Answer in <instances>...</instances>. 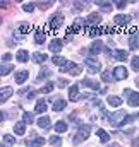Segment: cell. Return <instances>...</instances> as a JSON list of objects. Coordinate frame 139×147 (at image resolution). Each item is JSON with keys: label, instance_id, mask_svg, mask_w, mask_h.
<instances>
[{"label": "cell", "instance_id": "6da1fadb", "mask_svg": "<svg viewBox=\"0 0 139 147\" xmlns=\"http://www.w3.org/2000/svg\"><path fill=\"white\" fill-rule=\"evenodd\" d=\"M89 134H91V128H89V125H79V128H77V132H76V135L72 137V144H81V142H84L88 137H89Z\"/></svg>", "mask_w": 139, "mask_h": 147}, {"label": "cell", "instance_id": "7a4b0ae2", "mask_svg": "<svg viewBox=\"0 0 139 147\" xmlns=\"http://www.w3.org/2000/svg\"><path fill=\"white\" fill-rule=\"evenodd\" d=\"M108 118H110V121H112L113 127H122V125H125V121H127V113H125V111H115V113L110 115Z\"/></svg>", "mask_w": 139, "mask_h": 147}, {"label": "cell", "instance_id": "3957f363", "mask_svg": "<svg viewBox=\"0 0 139 147\" xmlns=\"http://www.w3.org/2000/svg\"><path fill=\"white\" fill-rule=\"evenodd\" d=\"M84 63H86L88 72H89V74H96L100 69H102V63H100L96 58H93V57H88V58L84 60Z\"/></svg>", "mask_w": 139, "mask_h": 147}, {"label": "cell", "instance_id": "277c9868", "mask_svg": "<svg viewBox=\"0 0 139 147\" xmlns=\"http://www.w3.org/2000/svg\"><path fill=\"white\" fill-rule=\"evenodd\" d=\"M60 72H67V74H70V75H79L82 70H81V67H79L77 63H74V62H67V63L60 69Z\"/></svg>", "mask_w": 139, "mask_h": 147}, {"label": "cell", "instance_id": "5b68a950", "mask_svg": "<svg viewBox=\"0 0 139 147\" xmlns=\"http://www.w3.org/2000/svg\"><path fill=\"white\" fill-rule=\"evenodd\" d=\"M64 24V16L62 14H55L52 19H50V22H48V28L52 29V31H55V29H60V26Z\"/></svg>", "mask_w": 139, "mask_h": 147}, {"label": "cell", "instance_id": "8992f818", "mask_svg": "<svg viewBox=\"0 0 139 147\" xmlns=\"http://www.w3.org/2000/svg\"><path fill=\"white\" fill-rule=\"evenodd\" d=\"M125 96H127V103H129V106H139V94L138 92L125 89Z\"/></svg>", "mask_w": 139, "mask_h": 147}, {"label": "cell", "instance_id": "52a82bcc", "mask_svg": "<svg viewBox=\"0 0 139 147\" xmlns=\"http://www.w3.org/2000/svg\"><path fill=\"white\" fill-rule=\"evenodd\" d=\"M127 69L125 67H115V70H113V79L115 80H124V79H127Z\"/></svg>", "mask_w": 139, "mask_h": 147}, {"label": "cell", "instance_id": "ba28073f", "mask_svg": "<svg viewBox=\"0 0 139 147\" xmlns=\"http://www.w3.org/2000/svg\"><path fill=\"white\" fill-rule=\"evenodd\" d=\"M108 55H112L113 58H117V60H120V62H125V60L129 58V53H127L125 50H115V51H108Z\"/></svg>", "mask_w": 139, "mask_h": 147}, {"label": "cell", "instance_id": "9c48e42d", "mask_svg": "<svg viewBox=\"0 0 139 147\" xmlns=\"http://www.w3.org/2000/svg\"><path fill=\"white\" fill-rule=\"evenodd\" d=\"M45 142H46V140H45L43 137H35V139L31 137V139H28V140H26V146H28V147H41Z\"/></svg>", "mask_w": 139, "mask_h": 147}, {"label": "cell", "instance_id": "30bf717a", "mask_svg": "<svg viewBox=\"0 0 139 147\" xmlns=\"http://www.w3.org/2000/svg\"><path fill=\"white\" fill-rule=\"evenodd\" d=\"M48 48H50V51H53V53H60V50H62V41H60V39H53V41L48 45Z\"/></svg>", "mask_w": 139, "mask_h": 147}, {"label": "cell", "instance_id": "8fae6325", "mask_svg": "<svg viewBox=\"0 0 139 147\" xmlns=\"http://www.w3.org/2000/svg\"><path fill=\"white\" fill-rule=\"evenodd\" d=\"M28 77H29V72L28 70H19V72L16 74V82L17 84H24Z\"/></svg>", "mask_w": 139, "mask_h": 147}, {"label": "cell", "instance_id": "7c38bea8", "mask_svg": "<svg viewBox=\"0 0 139 147\" xmlns=\"http://www.w3.org/2000/svg\"><path fill=\"white\" fill-rule=\"evenodd\" d=\"M69 99L70 101H77L79 99V87L77 86H70L69 87Z\"/></svg>", "mask_w": 139, "mask_h": 147}, {"label": "cell", "instance_id": "4fadbf2b", "mask_svg": "<svg viewBox=\"0 0 139 147\" xmlns=\"http://www.w3.org/2000/svg\"><path fill=\"white\" fill-rule=\"evenodd\" d=\"M100 21H102V16H100L98 12L89 14V16H88V19H86V22H88V24H98Z\"/></svg>", "mask_w": 139, "mask_h": 147}, {"label": "cell", "instance_id": "5bb4252c", "mask_svg": "<svg viewBox=\"0 0 139 147\" xmlns=\"http://www.w3.org/2000/svg\"><path fill=\"white\" fill-rule=\"evenodd\" d=\"M129 21H131V16H124V14L113 17V22H115V24H120V26H122V24H127Z\"/></svg>", "mask_w": 139, "mask_h": 147}, {"label": "cell", "instance_id": "9a60e30c", "mask_svg": "<svg viewBox=\"0 0 139 147\" xmlns=\"http://www.w3.org/2000/svg\"><path fill=\"white\" fill-rule=\"evenodd\" d=\"M81 84H82L84 87H89V89H95V91H98V89H100V86H98L95 80L88 79V77H86V79H82V82H81Z\"/></svg>", "mask_w": 139, "mask_h": 147}, {"label": "cell", "instance_id": "2e32d148", "mask_svg": "<svg viewBox=\"0 0 139 147\" xmlns=\"http://www.w3.org/2000/svg\"><path fill=\"white\" fill-rule=\"evenodd\" d=\"M16 58H17L21 63H24V62H28V60H29V55H28V51H26V50H19V51H17V55H16Z\"/></svg>", "mask_w": 139, "mask_h": 147}, {"label": "cell", "instance_id": "e0dca14e", "mask_svg": "<svg viewBox=\"0 0 139 147\" xmlns=\"http://www.w3.org/2000/svg\"><path fill=\"white\" fill-rule=\"evenodd\" d=\"M0 96H2V98H0V101H2V103H5V101H7V99L12 96V87H3Z\"/></svg>", "mask_w": 139, "mask_h": 147}, {"label": "cell", "instance_id": "ac0fdd59", "mask_svg": "<svg viewBox=\"0 0 139 147\" xmlns=\"http://www.w3.org/2000/svg\"><path fill=\"white\" fill-rule=\"evenodd\" d=\"M45 38H46V34H45V31H43V29H36L35 41L38 43V45H41V43H45Z\"/></svg>", "mask_w": 139, "mask_h": 147}, {"label": "cell", "instance_id": "d6986e66", "mask_svg": "<svg viewBox=\"0 0 139 147\" xmlns=\"http://www.w3.org/2000/svg\"><path fill=\"white\" fill-rule=\"evenodd\" d=\"M98 53H102V43H100V41H96V43L89 48V55H91V57H95V55H98Z\"/></svg>", "mask_w": 139, "mask_h": 147}, {"label": "cell", "instance_id": "ffe728a7", "mask_svg": "<svg viewBox=\"0 0 139 147\" xmlns=\"http://www.w3.org/2000/svg\"><path fill=\"white\" fill-rule=\"evenodd\" d=\"M35 111L36 113L46 111V101H45V99H38V103H36V106H35Z\"/></svg>", "mask_w": 139, "mask_h": 147}, {"label": "cell", "instance_id": "44dd1931", "mask_svg": "<svg viewBox=\"0 0 139 147\" xmlns=\"http://www.w3.org/2000/svg\"><path fill=\"white\" fill-rule=\"evenodd\" d=\"M14 132H16L17 135H24V132H26V127H24V123H22V121H17V123L14 125Z\"/></svg>", "mask_w": 139, "mask_h": 147}, {"label": "cell", "instance_id": "7402d4cb", "mask_svg": "<svg viewBox=\"0 0 139 147\" xmlns=\"http://www.w3.org/2000/svg\"><path fill=\"white\" fill-rule=\"evenodd\" d=\"M96 5L100 7V10H102V12H110V10H112V7H113L110 2H96Z\"/></svg>", "mask_w": 139, "mask_h": 147}, {"label": "cell", "instance_id": "603a6c76", "mask_svg": "<svg viewBox=\"0 0 139 147\" xmlns=\"http://www.w3.org/2000/svg\"><path fill=\"white\" fill-rule=\"evenodd\" d=\"M96 135L100 137V142H102V144H106V142L110 140V137H108V134H106L105 130H102V128H100V130H96Z\"/></svg>", "mask_w": 139, "mask_h": 147}, {"label": "cell", "instance_id": "cb8c5ba5", "mask_svg": "<svg viewBox=\"0 0 139 147\" xmlns=\"http://www.w3.org/2000/svg\"><path fill=\"white\" fill-rule=\"evenodd\" d=\"M38 125H40V128H50V118L48 116H41L38 120Z\"/></svg>", "mask_w": 139, "mask_h": 147}, {"label": "cell", "instance_id": "d4e9b609", "mask_svg": "<svg viewBox=\"0 0 139 147\" xmlns=\"http://www.w3.org/2000/svg\"><path fill=\"white\" fill-rule=\"evenodd\" d=\"M129 46H131L132 50L139 48V34H132V36H131V39H129Z\"/></svg>", "mask_w": 139, "mask_h": 147}, {"label": "cell", "instance_id": "484cf974", "mask_svg": "<svg viewBox=\"0 0 139 147\" xmlns=\"http://www.w3.org/2000/svg\"><path fill=\"white\" fill-rule=\"evenodd\" d=\"M67 123L65 121H57V125H55V130L59 132V134H64V132H67Z\"/></svg>", "mask_w": 139, "mask_h": 147}, {"label": "cell", "instance_id": "4316f807", "mask_svg": "<svg viewBox=\"0 0 139 147\" xmlns=\"http://www.w3.org/2000/svg\"><path fill=\"white\" fill-rule=\"evenodd\" d=\"M65 105H67V103H65L64 99H57V101L53 103V111H60V110H64V108H65Z\"/></svg>", "mask_w": 139, "mask_h": 147}, {"label": "cell", "instance_id": "83f0119b", "mask_svg": "<svg viewBox=\"0 0 139 147\" xmlns=\"http://www.w3.org/2000/svg\"><path fill=\"white\" fill-rule=\"evenodd\" d=\"M46 60V55L45 53H33V62L36 63H43Z\"/></svg>", "mask_w": 139, "mask_h": 147}, {"label": "cell", "instance_id": "f1b7e54d", "mask_svg": "<svg viewBox=\"0 0 139 147\" xmlns=\"http://www.w3.org/2000/svg\"><path fill=\"white\" fill-rule=\"evenodd\" d=\"M108 103H110L112 106H120V105H122V99H120L119 96H108Z\"/></svg>", "mask_w": 139, "mask_h": 147}, {"label": "cell", "instance_id": "f546056e", "mask_svg": "<svg viewBox=\"0 0 139 147\" xmlns=\"http://www.w3.org/2000/svg\"><path fill=\"white\" fill-rule=\"evenodd\" d=\"M102 80H103V82H112V80H113V74L110 72V70L102 72Z\"/></svg>", "mask_w": 139, "mask_h": 147}, {"label": "cell", "instance_id": "4dcf8cb0", "mask_svg": "<svg viewBox=\"0 0 139 147\" xmlns=\"http://www.w3.org/2000/svg\"><path fill=\"white\" fill-rule=\"evenodd\" d=\"M50 70L46 69V67H43L41 70H40V74H38V80H43V79H46V77H50Z\"/></svg>", "mask_w": 139, "mask_h": 147}, {"label": "cell", "instance_id": "1f68e13d", "mask_svg": "<svg viewBox=\"0 0 139 147\" xmlns=\"http://www.w3.org/2000/svg\"><path fill=\"white\" fill-rule=\"evenodd\" d=\"M53 63H55V65H59V67L62 69V67L67 63V60H65L64 57H53Z\"/></svg>", "mask_w": 139, "mask_h": 147}, {"label": "cell", "instance_id": "d6a6232c", "mask_svg": "<svg viewBox=\"0 0 139 147\" xmlns=\"http://www.w3.org/2000/svg\"><path fill=\"white\" fill-rule=\"evenodd\" d=\"M131 67H132V70L139 72V55L138 57H132V60H131Z\"/></svg>", "mask_w": 139, "mask_h": 147}, {"label": "cell", "instance_id": "836d02e7", "mask_svg": "<svg viewBox=\"0 0 139 147\" xmlns=\"http://www.w3.org/2000/svg\"><path fill=\"white\" fill-rule=\"evenodd\" d=\"M19 29H21V31H19L21 34H28V33H29V24H28V22H21Z\"/></svg>", "mask_w": 139, "mask_h": 147}, {"label": "cell", "instance_id": "e575fe53", "mask_svg": "<svg viewBox=\"0 0 139 147\" xmlns=\"http://www.w3.org/2000/svg\"><path fill=\"white\" fill-rule=\"evenodd\" d=\"M53 91V84L52 82H48L46 86H43L41 89H40V92H43V94H46V92H52Z\"/></svg>", "mask_w": 139, "mask_h": 147}, {"label": "cell", "instance_id": "d590c367", "mask_svg": "<svg viewBox=\"0 0 139 147\" xmlns=\"http://www.w3.org/2000/svg\"><path fill=\"white\" fill-rule=\"evenodd\" d=\"M103 33V29H98V28H91V31H89V36H98V34H102Z\"/></svg>", "mask_w": 139, "mask_h": 147}, {"label": "cell", "instance_id": "8d00e7d4", "mask_svg": "<svg viewBox=\"0 0 139 147\" xmlns=\"http://www.w3.org/2000/svg\"><path fill=\"white\" fill-rule=\"evenodd\" d=\"M3 142H7V144H14V142H16V139H14L12 135L5 134V135H3Z\"/></svg>", "mask_w": 139, "mask_h": 147}, {"label": "cell", "instance_id": "74e56055", "mask_svg": "<svg viewBox=\"0 0 139 147\" xmlns=\"http://www.w3.org/2000/svg\"><path fill=\"white\" fill-rule=\"evenodd\" d=\"M10 70H12V67H10V65H5V63H3V65H2V75H7V74H10Z\"/></svg>", "mask_w": 139, "mask_h": 147}, {"label": "cell", "instance_id": "f35d334b", "mask_svg": "<svg viewBox=\"0 0 139 147\" xmlns=\"http://www.w3.org/2000/svg\"><path fill=\"white\" fill-rule=\"evenodd\" d=\"M22 10H26V12H33V10H35V5H33V3H24V5H22Z\"/></svg>", "mask_w": 139, "mask_h": 147}, {"label": "cell", "instance_id": "ab89813d", "mask_svg": "<svg viewBox=\"0 0 139 147\" xmlns=\"http://www.w3.org/2000/svg\"><path fill=\"white\" fill-rule=\"evenodd\" d=\"M82 9H84V3H74V5H72V10H74V12H81Z\"/></svg>", "mask_w": 139, "mask_h": 147}, {"label": "cell", "instance_id": "60d3db41", "mask_svg": "<svg viewBox=\"0 0 139 147\" xmlns=\"http://www.w3.org/2000/svg\"><path fill=\"white\" fill-rule=\"evenodd\" d=\"M48 142H50V144H59V142H60V137H57V135H52V137L48 139Z\"/></svg>", "mask_w": 139, "mask_h": 147}, {"label": "cell", "instance_id": "b9f144b4", "mask_svg": "<svg viewBox=\"0 0 139 147\" xmlns=\"http://www.w3.org/2000/svg\"><path fill=\"white\" fill-rule=\"evenodd\" d=\"M67 84H69V82H67V80H65V79H60V80H59V84H57V86H59V87H60V89H64V87H67Z\"/></svg>", "mask_w": 139, "mask_h": 147}, {"label": "cell", "instance_id": "7bdbcfd3", "mask_svg": "<svg viewBox=\"0 0 139 147\" xmlns=\"http://www.w3.org/2000/svg\"><path fill=\"white\" fill-rule=\"evenodd\" d=\"M24 121H28V123H33V116H31L29 113H24Z\"/></svg>", "mask_w": 139, "mask_h": 147}, {"label": "cell", "instance_id": "ee69618b", "mask_svg": "<svg viewBox=\"0 0 139 147\" xmlns=\"http://www.w3.org/2000/svg\"><path fill=\"white\" fill-rule=\"evenodd\" d=\"M50 5H52L50 2H41V3H40V9H43V10H45V9H48Z\"/></svg>", "mask_w": 139, "mask_h": 147}, {"label": "cell", "instance_id": "f6af8a7d", "mask_svg": "<svg viewBox=\"0 0 139 147\" xmlns=\"http://www.w3.org/2000/svg\"><path fill=\"white\" fill-rule=\"evenodd\" d=\"M10 57H12L10 53H5V55L2 57V62H9V60H10Z\"/></svg>", "mask_w": 139, "mask_h": 147}, {"label": "cell", "instance_id": "bcb514c9", "mask_svg": "<svg viewBox=\"0 0 139 147\" xmlns=\"http://www.w3.org/2000/svg\"><path fill=\"white\" fill-rule=\"evenodd\" d=\"M125 5H127V3H125V2H117V7H119V9H124V7H125Z\"/></svg>", "mask_w": 139, "mask_h": 147}, {"label": "cell", "instance_id": "7dc6e473", "mask_svg": "<svg viewBox=\"0 0 139 147\" xmlns=\"http://www.w3.org/2000/svg\"><path fill=\"white\" fill-rule=\"evenodd\" d=\"M35 96H36V91H33V92H29V94H28V99H33Z\"/></svg>", "mask_w": 139, "mask_h": 147}, {"label": "cell", "instance_id": "c3c4849f", "mask_svg": "<svg viewBox=\"0 0 139 147\" xmlns=\"http://www.w3.org/2000/svg\"><path fill=\"white\" fill-rule=\"evenodd\" d=\"M132 147H139V137L136 140H132Z\"/></svg>", "mask_w": 139, "mask_h": 147}, {"label": "cell", "instance_id": "681fc988", "mask_svg": "<svg viewBox=\"0 0 139 147\" xmlns=\"http://www.w3.org/2000/svg\"><path fill=\"white\" fill-rule=\"evenodd\" d=\"M108 147H120L119 144H112V146H108Z\"/></svg>", "mask_w": 139, "mask_h": 147}, {"label": "cell", "instance_id": "f907efd6", "mask_svg": "<svg viewBox=\"0 0 139 147\" xmlns=\"http://www.w3.org/2000/svg\"><path fill=\"white\" fill-rule=\"evenodd\" d=\"M136 82H138V87H139V79H138V80H136Z\"/></svg>", "mask_w": 139, "mask_h": 147}]
</instances>
